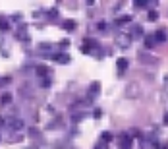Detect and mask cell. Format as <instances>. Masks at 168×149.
Listing matches in <instances>:
<instances>
[{"mask_svg":"<svg viewBox=\"0 0 168 149\" xmlns=\"http://www.w3.org/2000/svg\"><path fill=\"white\" fill-rule=\"evenodd\" d=\"M118 143H120L122 149H131V136H128V134L120 136L118 137Z\"/></svg>","mask_w":168,"mask_h":149,"instance_id":"1","label":"cell"},{"mask_svg":"<svg viewBox=\"0 0 168 149\" xmlns=\"http://www.w3.org/2000/svg\"><path fill=\"white\" fill-rule=\"evenodd\" d=\"M99 93H100V83H99V82H93L91 87H89V95H91V97H97Z\"/></svg>","mask_w":168,"mask_h":149,"instance_id":"2","label":"cell"},{"mask_svg":"<svg viewBox=\"0 0 168 149\" xmlns=\"http://www.w3.org/2000/svg\"><path fill=\"white\" fill-rule=\"evenodd\" d=\"M155 41H156V43H164V41H166V31H164V29H159V31L155 33Z\"/></svg>","mask_w":168,"mask_h":149,"instance_id":"3","label":"cell"},{"mask_svg":"<svg viewBox=\"0 0 168 149\" xmlns=\"http://www.w3.org/2000/svg\"><path fill=\"white\" fill-rule=\"evenodd\" d=\"M116 68L120 70V74H122V72H126V68H128V60H126V58H118V60H116Z\"/></svg>","mask_w":168,"mask_h":149,"instance_id":"4","label":"cell"},{"mask_svg":"<svg viewBox=\"0 0 168 149\" xmlns=\"http://www.w3.org/2000/svg\"><path fill=\"white\" fill-rule=\"evenodd\" d=\"M54 60L60 62V64H68L70 62V56L68 54H54Z\"/></svg>","mask_w":168,"mask_h":149,"instance_id":"5","label":"cell"},{"mask_svg":"<svg viewBox=\"0 0 168 149\" xmlns=\"http://www.w3.org/2000/svg\"><path fill=\"white\" fill-rule=\"evenodd\" d=\"M62 27H64L66 31H74V29H75V21H74V19H66L64 24H62Z\"/></svg>","mask_w":168,"mask_h":149,"instance_id":"6","label":"cell"},{"mask_svg":"<svg viewBox=\"0 0 168 149\" xmlns=\"http://www.w3.org/2000/svg\"><path fill=\"white\" fill-rule=\"evenodd\" d=\"M155 35H147V37H145V47H147V49H153L155 47Z\"/></svg>","mask_w":168,"mask_h":149,"instance_id":"7","label":"cell"},{"mask_svg":"<svg viewBox=\"0 0 168 149\" xmlns=\"http://www.w3.org/2000/svg\"><path fill=\"white\" fill-rule=\"evenodd\" d=\"M131 35L133 37H143V27L141 25H135V27H133V31H131Z\"/></svg>","mask_w":168,"mask_h":149,"instance_id":"8","label":"cell"},{"mask_svg":"<svg viewBox=\"0 0 168 149\" xmlns=\"http://www.w3.org/2000/svg\"><path fill=\"white\" fill-rule=\"evenodd\" d=\"M47 74H48V68H47V66H37V76L44 77Z\"/></svg>","mask_w":168,"mask_h":149,"instance_id":"9","label":"cell"},{"mask_svg":"<svg viewBox=\"0 0 168 149\" xmlns=\"http://www.w3.org/2000/svg\"><path fill=\"white\" fill-rule=\"evenodd\" d=\"M151 2H149V0H135V2H133V6H135V8H143V6H149Z\"/></svg>","mask_w":168,"mask_h":149,"instance_id":"10","label":"cell"},{"mask_svg":"<svg viewBox=\"0 0 168 149\" xmlns=\"http://www.w3.org/2000/svg\"><path fill=\"white\" fill-rule=\"evenodd\" d=\"M128 21H131V16H122V18H118V19H116V24L122 25V24H128Z\"/></svg>","mask_w":168,"mask_h":149,"instance_id":"11","label":"cell"},{"mask_svg":"<svg viewBox=\"0 0 168 149\" xmlns=\"http://www.w3.org/2000/svg\"><path fill=\"white\" fill-rule=\"evenodd\" d=\"M100 140H103V141H112V134L110 132H103V134H100Z\"/></svg>","mask_w":168,"mask_h":149,"instance_id":"12","label":"cell"},{"mask_svg":"<svg viewBox=\"0 0 168 149\" xmlns=\"http://www.w3.org/2000/svg\"><path fill=\"white\" fill-rule=\"evenodd\" d=\"M0 101H2L4 105H8V103H12V95H10V93H4L2 97H0Z\"/></svg>","mask_w":168,"mask_h":149,"instance_id":"13","label":"cell"},{"mask_svg":"<svg viewBox=\"0 0 168 149\" xmlns=\"http://www.w3.org/2000/svg\"><path fill=\"white\" fill-rule=\"evenodd\" d=\"M147 18H149L151 21H155V19H159V12H156V10H151V12L147 14Z\"/></svg>","mask_w":168,"mask_h":149,"instance_id":"14","label":"cell"},{"mask_svg":"<svg viewBox=\"0 0 168 149\" xmlns=\"http://www.w3.org/2000/svg\"><path fill=\"white\" fill-rule=\"evenodd\" d=\"M10 25H8V21L6 19H0V31H8Z\"/></svg>","mask_w":168,"mask_h":149,"instance_id":"15","label":"cell"},{"mask_svg":"<svg viewBox=\"0 0 168 149\" xmlns=\"http://www.w3.org/2000/svg\"><path fill=\"white\" fill-rule=\"evenodd\" d=\"M8 124L12 126V128H16V130H18V128H21V120H10Z\"/></svg>","mask_w":168,"mask_h":149,"instance_id":"16","label":"cell"},{"mask_svg":"<svg viewBox=\"0 0 168 149\" xmlns=\"http://www.w3.org/2000/svg\"><path fill=\"white\" fill-rule=\"evenodd\" d=\"M131 132H133V134H131V137H141V134H139L137 130H131Z\"/></svg>","mask_w":168,"mask_h":149,"instance_id":"17","label":"cell"},{"mask_svg":"<svg viewBox=\"0 0 168 149\" xmlns=\"http://www.w3.org/2000/svg\"><path fill=\"white\" fill-rule=\"evenodd\" d=\"M43 87H50V82H48V79H43Z\"/></svg>","mask_w":168,"mask_h":149,"instance_id":"18","label":"cell"},{"mask_svg":"<svg viewBox=\"0 0 168 149\" xmlns=\"http://www.w3.org/2000/svg\"><path fill=\"white\" fill-rule=\"evenodd\" d=\"M93 114H95V118H100V114H103V112H100V110H99V109H97V110H95V112H93Z\"/></svg>","mask_w":168,"mask_h":149,"instance_id":"19","label":"cell"},{"mask_svg":"<svg viewBox=\"0 0 168 149\" xmlns=\"http://www.w3.org/2000/svg\"><path fill=\"white\" fill-rule=\"evenodd\" d=\"M164 124H166V126H168V112H166V114H164Z\"/></svg>","mask_w":168,"mask_h":149,"instance_id":"20","label":"cell"}]
</instances>
